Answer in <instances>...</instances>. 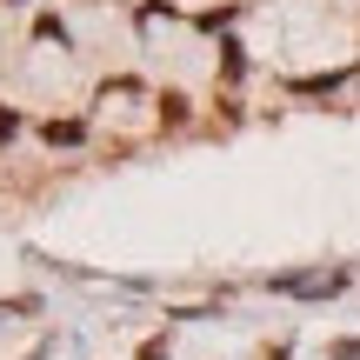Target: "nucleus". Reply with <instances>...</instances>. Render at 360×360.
<instances>
[{
	"label": "nucleus",
	"mask_w": 360,
	"mask_h": 360,
	"mask_svg": "<svg viewBox=\"0 0 360 360\" xmlns=\"http://www.w3.org/2000/svg\"><path fill=\"white\" fill-rule=\"evenodd\" d=\"M0 134H13V114H0Z\"/></svg>",
	"instance_id": "7ed1b4c3"
},
{
	"label": "nucleus",
	"mask_w": 360,
	"mask_h": 360,
	"mask_svg": "<svg viewBox=\"0 0 360 360\" xmlns=\"http://www.w3.org/2000/svg\"><path fill=\"white\" fill-rule=\"evenodd\" d=\"M47 141L60 147V141H80V120H47Z\"/></svg>",
	"instance_id": "f03ea898"
},
{
	"label": "nucleus",
	"mask_w": 360,
	"mask_h": 360,
	"mask_svg": "<svg viewBox=\"0 0 360 360\" xmlns=\"http://www.w3.org/2000/svg\"><path fill=\"white\" fill-rule=\"evenodd\" d=\"M287 294H334L340 287V274H307V281H281Z\"/></svg>",
	"instance_id": "f257e3e1"
}]
</instances>
